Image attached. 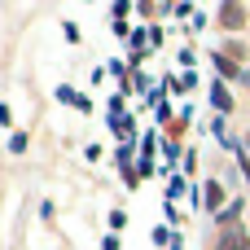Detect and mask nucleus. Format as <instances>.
<instances>
[{
    "mask_svg": "<svg viewBox=\"0 0 250 250\" xmlns=\"http://www.w3.org/2000/svg\"><path fill=\"white\" fill-rule=\"evenodd\" d=\"M220 198H224V189L220 185H207V207H220Z\"/></svg>",
    "mask_w": 250,
    "mask_h": 250,
    "instance_id": "3",
    "label": "nucleus"
},
{
    "mask_svg": "<svg viewBox=\"0 0 250 250\" xmlns=\"http://www.w3.org/2000/svg\"><path fill=\"white\" fill-rule=\"evenodd\" d=\"M220 250H250V242H246V237H237V233H229V237L220 242Z\"/></svg>",
    "mask_w": 250,
    "mask_h": 250,
    "instance_id": "2",
    "label": "nucleus"
},
{
    "mask_svg": "<svg viewBox=\"0 0 250 250\" xmlns=\"http://www.w3.org/2000/svg\"><path fill=\"white\" fill-rule=\"evenodd\" d=\"M220 22H224L229 31H237V26L246 22V9H242V0H224V9H220Z\"/></svg>",
    "mask_w": 250,
    "mask_h": 250,
    "instance_id": "1",
    "label": "nucleus"
}]
</instances>
